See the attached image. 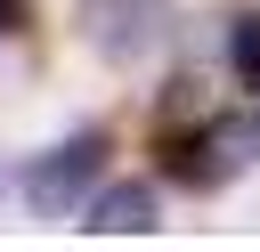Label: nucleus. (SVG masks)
<instances>
[{"label":"nucleus","instance_id":"1","mask_svg":"<svg viewBox=\"0 0 260 252\" xmlns=\"http://www.w3.org/2000/svg\"><path fill=\"white\" fill-rule=\"evenodd\" d=\"M260 154V122H195V130H162V171L179 187H228L244 163Z\"/></svg>","mask_w":260,"mask_h":252},{"label":"nucleus","instance_id":"2","mask_svg":"<svg viewBox=\"0 0 260 252\" xmlns=\"http://www.w3.org/2000/svg\"><path fill=\"white\" fill-rule=\"evenodd\" d=\"M106 171V130H73V138H57L41 163H24V203L41 211V219H73L81 211V187Z\"/></svg>","mask_w":260,"mask_h":252},{"label":"nucleus","instance_id":"3","mask_svg":"<svg viewBox=\"0 0 260 252\" xmlns=\"http://www.w3.org/2000/svg\"><path fill=\"white\" fill-rule=\"evenodd\" d=\"M81 41L106 65H146L171 41V0H81Z\"/></svg>","mask_w":260,"mask_h":252},{"label":"nucleus","instance_id":"4","mask_svg":"<svg viewBox=\"0 0 260 252\" xmlns=\"http://www.w3.org/2000/svg\"><path fill=\"white\" fill-rule=\"evenodd\" d=\"M162 211H154V187L146 179H114V187H98V203L81 211V228H98V236H146Z\"/></svg>","mask_w":260,"mask_h":252},{"label":"nucleus","instance_id":"5","mask_svg":"<svg viewBox=\"0 0 260 252\" xmlns=\"http://www.w3.org/2000/svg\"><path fill=\"white\" fill-rule=\"evenodd\" d=\"M228 65H236L244 89H260V8H244V16L228 24Z\"/></svg>","mask_w":260,"mask_h":252},{"label":"nucleus","instance_id":"6","mask_svg":"<svg viewBox=\"0 0 260 252\" xmlns=\"http://www.w3.org/2000/svg\"><path fill=\"white\" fill-rule=\"evenodd\" d=\"M24 24V0H0V33H16Z\"/></svg>","mask_w":260,"mask_h":252},{"label":"nucleus","instance_id":"7","mask_svg":"<svg viewBox=\"0 0 260 252\" xmlns=\"http://www.w3.org/2000/svg\"><path fill=\"white\" fill-rule=\"evenodd\" d=\"M8 187H16V171H8V163H0V203H8Z\"/></svg>","mask_w":260,"mask_h":252}]
</instances>
